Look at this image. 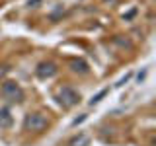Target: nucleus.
Wrapping results in <instances>:
<instances>
[{"instance_id": "obj_1", "label": "nucleus", "mask_w": 156, "mask_h": 146, "mask_svg": "<svg viewBox=\"0 0 156 146\" xmlns=\"http://www.w3.org/2000/svg\"><path fill=\"white\" fill-rule=\"evenodd\" d=\"M49 125V119L43 113H29L23 121V129L26 130H33V133H41L45 130Z\"/></svg>"}, {"instance_id": "obj_2", "label": "nucleus", "mask_w": 156, "mask_h": 146, "mask_svg": "<svg viewBox=\"0 0 156 146\" xmlns=\"http://www.w3.org/2000/svg\"><path fill=\"white\" fill-rule=\"evenodd\" d=\"M58 101H61V105H65V107H74L76 103H80V94H78L74 88L65 86V88H61V92H58Z\"/></svg>"}, {"instance_id": "obj_3", "label": "nucleus", "mask_w": 156, "mask_h": 146, "mask_svg": "<svg viewBox=\"0 0 156 146\" xmlns=\"http://www.w3.org/2000/svg\"><path fill=\"white\" fill-rule=\"evenodd\" d=\"M2 96L10 101H22L23 97V92L16 82H4L2 84Z\"/></svg>"}, {"instance_id": "obj_4", "label": "nucleus", "mask_w": 156, "mask_h": 146, "mask_svg": "<svg viewBox=\"0 0 156 146\" xmlns=\"http://www.w3.org/2000/svg\"><path fill=\"white\" fill-rule=\"evenodd\" d=\"M35 72H37L39 78H53L57 74V64L55 62H41Z\"/></svg>"}, {"instance_id": "obj_5", "label": "nucleus", "mask_w": 156, "mask_h": 146, "mask_svg": "<svg viewBox=\"0 0 156 146\" xmlns=\"http://www.w3.org/2000/svg\"><path fill=\"white\" fill-rule=\"evenodd\" d=\"M14 125V117L10 113L8 107H2L0 109V129H12Z\"/></svg>"}, {"instance_id": "obj_6", "label": "nucleus", "mask_w": 156, "mask_h": 146, "mask_svg": "<svg viewBox=\"0 0 156 146\" xmlns=\"http://www.w3.org/2000/svg\"><path fill=\"white\" fill-rule=\"evenodd\" d=\"M90 144V136L88 134H78L76 138L70 140V146H88Z\"/></svg>"}, {"instance_id": "obj_7", "label": "nucleus", "mask_w": 156, "mask_h": 146, "mask_svg": "<svg viewBox=\"0 0 156 146\" xmlns=\"http://www.w3.org/2000/svg\"><path fill=\"white\" fill-rule=\"evenodd\" d=\"M72 70L74 72H82V74H86L88 72V64L84 61H76V62H72Z\"/></svg>"}, {"instance_id": "obj_8", "label": "nucleus", "mask_w": 156, "mask_h": 146, "mask_svg": "<svg viewBox=\"0 0 156 146\" xmlns=\"http://www.w3.org/2000/svg\"><path fill=\"white\" fill-rule=\"evenodd\" d=\"M107 92H109V90H107V88H105V90H101V92H100V94H98V96H94V97H92V99H90V105H94V103H98V101H101V97H104V96L107 94Z\"/></svg>"}, {"instance_id": "obj_9", "label": "nucleus", "mask_w": 156, "mask_h": 146, "mask_svg": "<svg viewBox=\"0 0 156 146\" xmlns=\"http://www.w3.org/2000/svg\"><path fill=\"white\" fill-rule=\"evenodd\" d=\"M82 121H86V115H80V117H76L74 121H72V127H76V125H80Z\"/></svg>"}, {"instance_id": "obj_10", "label": "nucleus", "mask_w": 156, "mask_h": 146, "mask_svg": "<svg viewBox=\"0 0 156 146\" xmlns=\"http://www.w3.org/2000/svg\"><path fill=\"white\" fill-rule=\"evenodd\" d=\"M135 12H136V10L133 8V10H131V12H129V14H127V16H123V18H127V19H129V18H133V16H135Z\"/></svg>"}, {"instance_id": "obj_11", "label": "nucleus", "mask_w": 156, "mask_h": 146, "mask_svg": "<svg viewBox=\"0 0 156 146\" xmlns=\"http://www.w3.org/2000/svg\"><path fill=\"white\" fill-rule=\"evenodd\" d=\"M41 0H29V6H35V4H39Z\"/></svg>"}]
</instances>
